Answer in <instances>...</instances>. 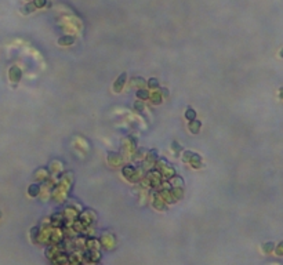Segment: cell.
I'll list each match as a JSON object with an SVG mask.
<instances>
[{
    "label": "cell",
    "mask_w": 283,
    "mask_h": 265,
    "mask_svg": "<svg viewBox=\"0 0 283 265\" xmlns=\"http://www.w3.org/2000/svg\"><path fill=\"white\" fill-rule=\"evenodd\" d=\"M72 40H73L72 37H62V39H59V43L61 44L62 43H72Z\"/></svg>",
    "instance_id": "6da1fadb"
},
{
    "label": "cell",
    "mask_w": 283,
    "mask_h": 265,
    "mask_svg": "<svg viewBox=\"0 0 283 265\" xmlns=\"http://www.w3.org/2000/svg\"><path fill=\"white\" fill-rule=\"evenodd\" d=\"M280 57H283V50H282V51H280Z\"/></svg>",
    "instance_id": "7a4b0ae2"
},
{
    "label": "cell",
    "mask_w": 283,
    "mask_h": 265,
    "mask_svg": "<svg viewBox=\"0 0 283 265\" xmlns=\"http://www.w3.org/2000/svg\"><path fill=\"white\" fill-rule=\"evenodd\" d=\"M282 97H283V88H282Z\"/></svg>",
    "instance_id": "3957f363"
}]
</instances>
